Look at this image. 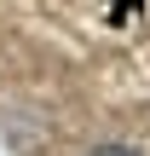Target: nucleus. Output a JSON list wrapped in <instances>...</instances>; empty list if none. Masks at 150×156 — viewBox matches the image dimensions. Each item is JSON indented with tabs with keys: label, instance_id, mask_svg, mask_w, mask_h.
<instances>
[{
	"label": "nucleus",
	"instance_id": "obj_1",
	"mask_svg": "<svg viewBox=\"0 0 150 156\" xmlns=\"http://www.w3.org/2000/svg\"><path fill=\"white\" fill-rule=\"evenodd\" d=\"M87 156H139L133 145H98V151H87Z\"/></svg>",
	"mask_w": 150,
	"mask_h": 156
}]
</instances>
